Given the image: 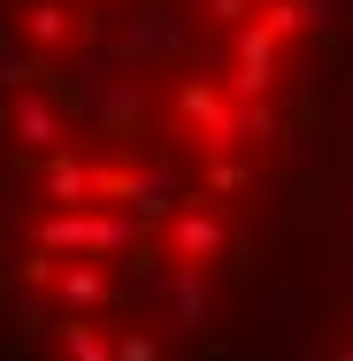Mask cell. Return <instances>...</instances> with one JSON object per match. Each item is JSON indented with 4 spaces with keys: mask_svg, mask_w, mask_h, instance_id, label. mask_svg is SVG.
<instances>
[{
    "mask_svg": "<svg viewBox=\"0 0 353 361\" xmlns=\"http://www.w3.org/2000/svg\"><path fill=\"white\" fill-rule=\"evenodd\" d=\"M307 361H353V192L323 223L307 269Z\"/></svg>",
    "mask_w": 353,
    "mask_h": 361,
    "instance_id": "7a4b0ae2",
    "label": "cell"
},
{
    "mask_svg": "<svg viewBox=\"0 0 353 361\" xmlns=\"http://www.w3.org/2000/svg\"><path fill=\"white\" fill-rule=\"evenodd\" d=\"M346 39L353 0H0V361H208Z\"/></svg>",
    "mask_w": 353,
    "mask_h": 361,
    "instance_id": "6da1fadb",
    "label": "cell"
}]
</instances>
